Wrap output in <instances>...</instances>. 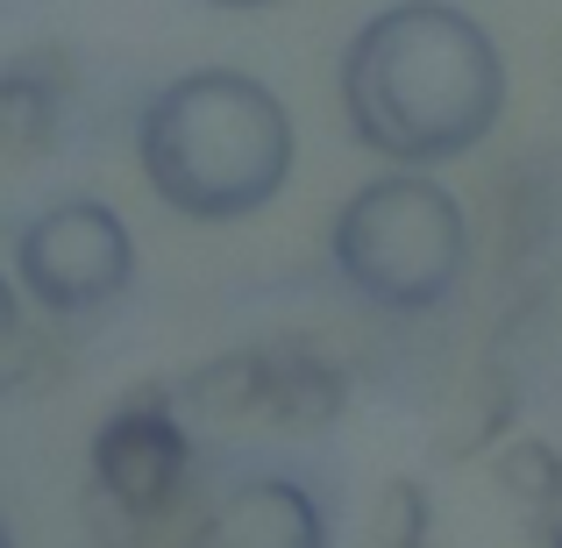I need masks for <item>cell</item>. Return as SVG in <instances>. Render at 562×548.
Listing matches in <instances>:
<instances>
[{"instance_id":"cell-1","label":"cell","mask_w":562,"mask_h":548,"mask_svg":"<svg viewBox=\"0 0 562 548\" xmlns=\"http://www.w3.org/2000/svg\"><path fill=\"white\" fill-rule=\"evenodd\" d=\"M342 114L384 165H456L506 114V57L456 0H392L342 51Z\"/></svg>"},{"instance_id":"cell-2","label":"cell","mask_w":562,"mask_h":548,"mask_svg":"<svg viewBox=\"0 0 562 548\" xmlns=\"http://www.w3.org/2000/svg\"><path fill=\"white\" fill-rule=\"evenodd\" d=\"M150 192L186 221H249L292 186L300 136L285 100L235 65H200L157 86L136 114Z\"/></svg>"},{"instance_id":"cell-3","label":"cell","mask_w":562,"mask_h":548,"mask_svg":"<svg viewBox=\"0 0 562 548\" xmlns=\"http://www.w3.org/2000/svg\"><path fill=\"white\" fill-rule=\"evenodd\" d=\"M328 264L378 314H441L470 278V214L435 171L392 165L335 206Z\"/></svg>"},{"instance_id":"cell-4","label":"cell","mask_w":562,"mask_h":548,"mask_svg":"<svg viewBox=\"0 0 562 548\" xmlns=\"http://www.w3.org/2000/svg\"><path fill=\"white\" fill-rule=\"evenodd\" d=\"M14 286L50 321H86L136 286V235L108 200H50L14 228Z\"/></svg>"},{"instance_id":"cell-5","label":"cell","mask_w":562,"mask_h":548,"mask_svg":"<svg viewBox=\"0 0 562 548\" xmlns=\"http://www.w3.org/2000/svg\"><path fill=\"white\" fill-rule=\"evenodd\" d=\"M93 492L122 506L136 527H157L192 492V427L171 406V384L114 399L93 427Z\"/></svg>"},{"instance_id":"cell-6","label":"cell","mask_w":562,"mask_h":548,"mask_svg":"<svg viewBox=\"0 0 562 548\" xmlns=\"http://www.w3.org/2000/svg\"><path fill=\"white\" fill-rule=\"evenodd\" d=\"M186 548H335V513L306 478L257 470V478H235L200 513Z\"/></svg>"},{"instance_id":"cell-7","label":"cell","mask_w":562,"mask_h":548,"mask_svg":"<svg viewBox=\"0 0 562 548\" xmlns=\"http://www.w3.org/2000/svg\"><path fill=\"white\" fill-rule=\"evenodd\" d=\"M349 406V378L342 364H328L321 349H263V399L257 421L285 427V435H328Z\"/></svg>"},{"instance_id":"cell-8","label":"cell","mask_w":562,"mask_h":548,"mask_svg":"<svg viewBox=\"0 0 562 548\" xmlns=\"http://www.w3.org/2000/svg\"><path fill=\"white\" fill-rule=\"evenodd\" d=\"M263 399V349H228V357L192 364L179 384H171V406H179L186 427H235L257 421Z\"/></svg>"},{"instance_id":"cell-9","label":"cell","mask_w":562,"mask_h":548,"mask_svg":"<svg viewBox=\"0 0 562 548\" xmlns=\"http://www.w3.org/2000/svg\"><path fill=\"white\" fill-rule=\"evenodd\" d=\"M57 114H65V79H43V65L0 71V165L50 150Z\"/></svg>"},{"instance_id":"cell-10","label":"cell","mask_w":562,"mask_h":548,"mask_svg":"<svg viewBox=\"0 0 562 548\" xmlns=\"http://www.w3.org/2000/svg\"><path fill=\"white\" fill-rule=\"evenodd\" d=\"M492 484H498V499H513L520 513H541V506L562 492V449H549V441H535V435L498 441Z\"/></svg>"},{"instance_id":"cell-11","label":"cell","mask_w":562,"mask_h":548,"mask_svg":"<svg viewBox=\"0 0 562 548\" xmlns=\"http://www.w3.org/2000/svg\"><path fill=\"white\" fill-rule=\"evenodd\" d=\"M427 535H435V506H427L420 478H392L371 513V548H427Z\"/></svg>"},{"instance_id":"cell-12","label":"cell","mask_w":562,"mask_h":548,"mask_svg":"<svg viewBox=\"0 0 562 548\" xmlns=\"http://www.w3.org/2000/svg\"><path fill=\"white\" fill-rule=\"evenodd\" d=\"M14 328H22V286L0 271V343H14Z\"/></svg>"},{"instance_id":"cell-13","label":"cell","mask_w":562,"mask_h":548,"mask_svg":"<svg viewBox=\"0 0 562 548\" xmlns=\"http://www.w3.org/2000/svg\"><path fill=\"white\" fill-rule=\"evenodd\" d=\"M214 8H278V0H214Z\"/></svg>"},{"instance_id":"cell-14","label":"cell","mask_w":562,"mask_h":548,"mask_svg":"<svg viewBox=\"0 0 562 548\" xmlns=\"http://www.w3.org/2000/svg\"><path fill=\"white\" fill-rule=\"evenodd\" d=\"M0 548H14V541H8V535H0Z\"/></svg>"}]
</instances>
